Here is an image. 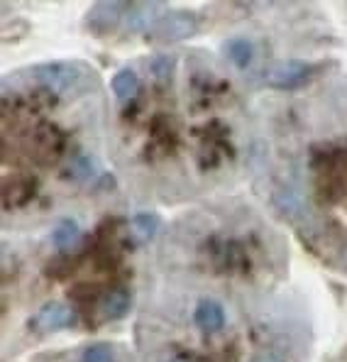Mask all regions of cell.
I'll use <instances>...</instances> for the list:
<instances>
[{"mask_svg":"<svg viewBox=\"0 0 347 362\" xmlns=\"http://www.w3.org/2000/svg\"><path fill=\"white\" fill-rule=\"evenodd\" d=\"M78 362H113V353H110L108 345H90V348L83 350Z\"/></svg>","mask_w":347,"mask_h":362,"instance_id":"obj_14","label":"cell"},{"mask_svg":"<svg viewBox=\"0 0 347 362\" xmlns=\"http://www.w3.org/2000/svg\"><path fill=\"white\" fill-rule=\"evenodd\" d=\"M276 209L284 213V216L296 218V216H303L306 206H303V199H301V196H296L293 191H284V194L276 196Z\"/></svg>","mask_w":347,"mask_h":362,"instance_id":"obj_13","label":"cell"},{"mask_svg":"<svg viewBox=\"0 0 347 362\" xmlns=\"http://www.w3.org/2000/svg\"><path fill=\"white\" fill-rule=\"evenodd\" d=\"M194 321L203 333H218L225 326V308L216 299H201L194 308Z\"/></svg>","mask_w":347,"mask_h":362,"instance_id":"obj_7","label":"cell"},{"mask_svg":"<svg viewBox=\"0 0 347 362\" xmlns=\"http://www.w3.org/2000/svg\"><path fill=\"white\" fill-rule=\"evenodd\" d=\"M172 62H174L172 57H157V59H154V64H152L154 76H157V78H164V81H167V78L172 76V69H174V64H172Z\"/></svg>","mask_w":347,"mask_h":362,"instance_id":"obj_15","label":"cell"},{"mask_svg":"<svg viewBox=\"0 0 347 362\" xmlns=\"http://www.w3.org/2000/svg\"><path fill=\"white\" fill-rule=\"evenodd\" d=\"M76 240H78V226H76V221H71V218L59 221V226L52 230V245H54L57 250L73 247Z\"/></svg>","mask_w":347,"mask_h":362,"instance_id":"obj_11","label":"cell"},{"mask_svg":"<svg viewBox=\"0 0 347 362\" xmlns=\"http://www.w3.org/2000/svg\"><path fill=\"white\" fill-rule=\"evenodd\" d=\"M86 69H81L73 62H49V64H35L30 69H23V71L10 74L5 81H28V83H37V86L52 88L57 93H69V90L81 86V78L86 76Z\"/></svg>","mask_w":347,"mask_h":362,"instance_id":"obj_1","label":"cell"},{"mask_svg":"<svg viewBox=\"0 0 347 362\" xmlns=\"http://www.w3.org/2000/svg\"><path fill=\"white\" fill-rule=\"evenodd\" d=\"M110 86H113L115 98L120 100V103H125V100H130L132 95L137 93L140 81H137V74L132 71V69H120L113 76V81H110Z\"/></svg>","mask_w":347,"mask_h":362,"instance_id":"obj_9","label":"cell"},{"mask_svg":"<svg viewBox=\"0 0 347 362\" xmlns=\"http://www.w3.org/2000/svg\"><path fill=\"white\" fill-rule=\"evenodd\" d=\"M223 52H225L228 59L240 69L249 66V62H252V57H254L252 42L249 40H228L225 47H223Z\"/></svg>","mask_w":347,"mask_h":362,"instance_id":"obj_10","label":"cell"},{"mask_svg":"<svg viewBox=\"0 0 347 362\" xmlns=\"http://www.w3.org/2000/svg\"><path fill=\"white\" fill-rule=\"evenodd\" d=\"M201 30V18L191 10H169V13H162L159 20L154 23V28L147 32L149 40L154 42H181L194 37L196 32Z\"/></svg>","mask_w":347,"mask_h":362,"instance_id":"obj_2","label":"cell"},{"mask_svg":"<svg viewBox=\"0 0 347 362\" xmlns=\"http://www.w3.org/2000/svg\"><path fill=\"white\" fill-rule=\"evenodd\" d=\"M311 76H313L311 64L291 59V62L271 64V66L261 74V81H264L266 86H274V88H293V86L306 83Z\"/></svg>","mask_w":347,"mask_h":362,"instance_id":"obj_3","label":"cell"},{"mask_svg":"<svg viewBox=\"0 0 347 362\" xmlns=\"http://www.w3.org/2000/svg\"><path fill=\"white\" fill-rule=\"evenodd\" d=\"M257 362H276L274 358H261V360H257Z\"/></svg>","mask_w":347,"mask_h":362,"instance_id":"obj_17","label":"cell"},{"mask_svg":"<svg viewBox=\"0 0 347 362\" xmlns=\"http://www.w3.org/2000/svg\"><path fill=\"white\" fill-rule=\"evenodd\" d=\"M159 3H135L127 5L125 15H122L120 28L125 32H149L154 23L159 20Z\"/></svg>","mask_w":347,"mask_h":362,"instance_id":"obj_6","label":"cell"},{"mask_svg":"<svg viewBox=\"0 0 347 362\" xmlns=\"http://www.w3.org/2000/svg\"><path fill=\"white\" fill-rule=\"evenodd\" d=\"M157 228H159V221L154 213H137V216L132 218V230H135L137 240H142V243L152 240Z\"/></svg>","mask_w":347,"mask_h":362,"instance_id":"obj_12","label":"cell"},{"mask_svg":"<svg viewBox=\"0 0 347 362\" xmlns=\"http://www.w3.org/2000/svg\"><path fill=\"white\" fill-rule=\"evenodd\" d=\"M69 326H73V311L66 303H59V301L45 303L30 321V328L35 333H54Z\"/></svg>","mask_w":347,"mask_h":362,"instance_id":"obj_4","label":"cell"},{"mask_svg":"<svg viewBox=\"0 0 347 362\" xmlns=\"http://www.w3.org/2000/svg\"><path fill=\"white\" fill-rule=\"evenodd\" d=\"M127 5L125 3H95L83 18V28L93 35H108L122 23Z\"/></svg>","mask_w":347,"mask_h":362,"instance_id":"obj_5","label":"cell"},{"mask_svg":"<svg viewBox=\"0 0 347 362\" xmlns=\"http://www.w3.org/2000/svg\"><path fill=\"white\" fill-rule=\"evenodd\" d=\"M172 362H184V360H181V358H179V360H172Z\"/></svg>","mask_w":347,"mask_h":362,"instance_id":"obj_18","label":"cell"},{"mask_svg":"<svg viewBox=\"0 0 347 362\" xmlns=\"http://www.w3.org/2000/svg\"><path fill=\"white\" fill-rule=\"evenodd\" d=\"M130 294L125 289H113L100 299V318L103 321H115V318H122L127 311H130Z\"/></svg>","mask_w":347,"mask_h":362,"instance_id":"obj_8","label":"cell"},{"mask_svg":"<svg viewBox=\"0 0 347 362\" xmlns=\"http://www.w3.org/2000/svg\"><path fill=\"white\" fill-rule=\"evenodd\" d=\"M69 174H71L73 179H78V181H81V179H88L90 174H93V162H90L88 157L76 159V162H73V167H71V172H69Z\"/></svg>","mask_w":347,"mask_h":362,"instance_id":"obj_16","label":"cell"}]
</instances>
